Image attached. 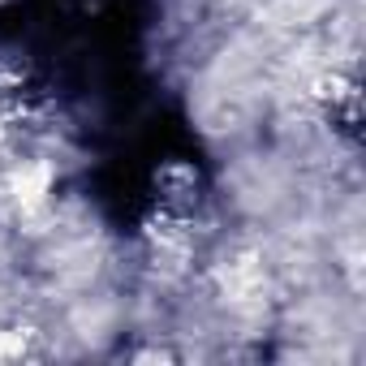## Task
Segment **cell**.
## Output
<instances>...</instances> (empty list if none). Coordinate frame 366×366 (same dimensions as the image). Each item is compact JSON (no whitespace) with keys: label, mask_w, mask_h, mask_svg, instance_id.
Returning a JSON list of instances; mask_svg holds the SVG:
<instances>
[{"label":"cell","mask_w":366,"mask_h":366,"mask_svg":"<svg viewBox=\"0 0 366 366\" xmlns=\"http://www.w3.org/2000/svg\"><path fill=\"white\" fill-rule=\"evenodd\" d=\"M0 353H22V340H5V336H0Z\"/></svg>","instance_id":"6da1fadb"}]
</instances>
